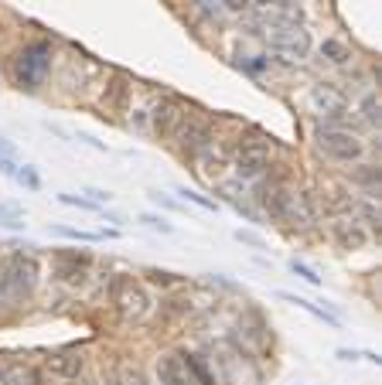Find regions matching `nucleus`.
I'll return each mask as SVG.
<instances>
[{
	"instance_id": "1",
	"label": "nucleus",
	"mask_w": 382,
	"mask_h": 385,
	"mask_svg": "<svg viewBox=\"0 0 382 385\" xmlns=\"http://www.w3.org/2000/svg\"><path fill=\"white\" fill-rule=\"evenodd\" d=\"M34 283H38V262H34V256L14 253L11 259H4L0 262V314L21 307L27 297L34 293Z\"/></svg>"
},
{
	"instance_id": "2",
	"label": "nucleus",
	"mask_w": 382,
	"mask_h": 385,
	"mask_svg": "<svg viewBox=\"0 0 382 385\" xmlns=\"http://www.w3.org/2000/svg\"><path fill=\"white\" fill-rule=\"evenodd\" d=\"M212 365L219 368V379L226 385H259L263 382V372L256 365L253 355H246L239 344L232 341H219L212 348Z\"/></svg>"
},
{
	"instance_id": "3",
	"label": "nucleus",
	"mask_w": 382,
	"mask_h": 385,
	"mask_svg": "<svg viewBox=\"0 0 382 385\" xmlns=\"http://www.w3.org/2000/svg\"><path fill=\"white\" fill-rule=\"evenodd\" d=\"M266 45L280 58L301 62L311 52V34H307L304 21H266Z\"/></svg>"
},
{
	"instance_id": "4",
	"label": "nucleus",
	"mask_w": 382,
	"mask_h": 385,
	"mask_svg": "<svg viewBox=\"0 0 382 385\" xmlns=\"http://www.w3.org/2000/svg\"><path fill=\"white\" fill-rule=\"evenodd\" d=\"M109 300L123 321H144L151 314V297H147L144 283H137L133 276H113L109 280Z\"/></svg>"
},
{
	"instance_id": "5",
	"label": "nucleus",
	"mask_w": 382,
	"mask_h": 385,
	"mask_svg": "<svg viewBox=\"0 0 382 385\" xmlns=\"http://www.w3.org/2000/svg\"><path fill=\"white\" fill-rule=\"evenodd\" d=\"M314 144L325 157H332L338 164H352V160H362L365 154V144L358 140L352 130L345 127H321L314 133Z\"/></svg>"
},
{
	"instance_id": "6",
	"label": "nucleus",
	"mask_w": 382,
	"mask_h": 385,
	"mask_svg": "<svg viewBox=\"0 0 382 385\" xmlns=\"http://www.w3.org/2000/svg\"><path fill=\"white\" fill-rule=\"evenodd\" d=\"M48 69H51L48 41H31L14 62V78L21 82V89H38L41 78L48 76Z\"/></svg>"
},
{
	"instance_id": "7",
	"label": "nucleus",
	"mask_w": 382,
	"mask_h": 385,
	"mask_svg": "<svg viewBox=\"0 0 382 385\" xmlns=\"http://www.w3.org/2000/svg\"><path fill=\"white\" fill-rule=\"evenodd\" d=\"M270 167V144L266 140H243L236 150V178L256 181L266 174Z\"/></svg>"
},
{
	"instance_id": "8",
	"label": "nucleus",
	"mask_w": 382,
	"mask_h": 385,
	"mask_svg": "<svg viewBox=\"0 0 382 385\" xmlns=\"http://www.w3.org/2000/svg\"><path fill=\"white\" fill-rule=\"evenodd\" d=\"M184 120H188V106H184V99H178V96L161 99V103L154 106V113H151L154 133H157L161 140H175V133L181 130Z\"/></svg>"
},
{
	"instance_id": "9",
	"label": "nucleus",
	"mask_w": 382,
	"mask_h": 385,
	"mask_svg": "<svg viewBox=\"0 0 382 385\" xmlns=\"http://www.w3.org/2000/svg\"><path fill=\"white\" fill-rule=\"evenodd\" d=\"M277 222H287V225H294V229H311V225H314L311 195H307V191H287V188H283Z\"/></svg>"
},
{
	"instance_id": "10",
	"label": "nucleus",
	"mask_w": 382,
	"mask_h": 385,
	"mask_svg": "<svg viewBox=\"0 0 382 385\" xmlns=\"http://www.w3.org/2000/svg\"><path fill=\"white\" fill-rule=\"evenodd\" d=\"M311 106H314L318 116H328V120H338V116L348 113V99H345V92L334 89V85H328V82H321V85L311 89Z\"/></svg>"
},
{
	"instance_id": "11",
	"label": "nucleus",
	"mask_w": 382,
	"mask_h": 385,
	"mask_svg": "<svg viewBox=\"0 0 382 385\" xmlns=\"http://www.w3.org/2000/svg\"><path fill=\"white\" fill-rule=\"evenodd\" d=\"M157 382L161 385H198L184 355H161L157 358Z\"/></svg>"
},
{
	"instance_id": "12",
	"label": "nucleus",
	"mask_w": 382,
	"mask_h": 385,
	"mask_svg": "<svg viewBox=\"0 0 382 385\" xmlns=\"http://www.w3.org/2000/svg\"><path fill=\"white\" fill-rule=\"evenodd\" d=\"M175 136H178L181 154L184 157H195V154H202L205 147H212V130L205 127V123H191V120H184Z\"/></svg>"
},
{
	"instance_id": "13",
	"label": "nucleus",
	"mask_w": 382,
	"mask_h": 385,
	"mask_svg": "<svg viewBox=\"0 0 382 385\" xmlns=\"http://www.w3.org/2000/svg\"><path fill=\"white\" fill-rule=\"evenodd\" d=\"M86 368V355L79 348H62L48 358V372L55 379H79Z\"/></svg>"
},
{
	"instance_id": "14",
	"label": "nucleus",
	"mask_w": 382,
	"mask_h": 385,
	"mask_svg": "<svg viewBox=\"0 0 382 385\" xmlns=\"http://www.w3.org/2000/svg\"><path fill=\"white\" fill-rule=\"evenodd\" d=\"M332 235H334V242H338L341 249H362V246H365V239H369L358 218H334V222H332Z\"/></svg>"
},
{
	"instance_id": "15",
	"label": "nucleus",
	"mask_w": 382,
	"mask_h": 385,
	"mask_svg": "<svg viewBox=\"0 0 382 385\" xmlns=\"http://www.w3.org/2000/svg\"><path fill=\"white\" fill-rule=\"evenodd\" d=\"M277 297H280V300H287V304H294V307H301V310H304V314H311L314 321H321V324H328V328H334V331L341 328V317H338L334 310H328V307H318V304H311L307 297H297V293H287V290H280Z\"/></svg>"
},
{
	"instance_id": "16",
	"label": "nucleus",
	"mask_w": 382,
	"mask_h": 385,
	"mask_svg": "<svg viewBox=\"0 0 382 385\" xmlns=\"http://www.w3.org/2000/svg\"><path fill=\"white\" fill-rule=\"evenodd\" d=\"M106 385H151V382H147V375H144L137 365H130V361H116L113 372H109V379H106Z\"/></svg>"
},
{
	"instance_id": "17",
	"label": "nucleus",
	"mask_w": 382,
	"mask_h": 385,
	"mask_svg": "<svg viewBox=\"0 0 382 385\" xmlns=\"http://www.w3.org/2000/svg\"><path fill=\"white\" fill-rule=\"evenodd\" d=\"M0 385H41V379L31 365H7L0 368Z\"/></svg>"
},
{
	"instance_id": "18",
	"label": "nucleus",
	"mask_w": 382,
	"mask_h": 385,
	"mask_svg": "<svg viewBox=\"0 0 382 385\" xmlns=\"http://www.w3.org/2000/svg\"><path fill=\"white\" fill-rule=\"evenodd\" d=\"M51 235H62V239H76V242H100V239H116V229L113 232H82L72 229V225H48Z\"/></svg>"
},
{
	"instance_id": "19",
	"label": "nucleus",
	"mask_w": 382,
	"mask_h": 385,
	"mask_svg": "<svg viewBox=\"0 0 382 385\" xmlns=\"http://www.w3.org/2000/svg\"><path fill=\"white\" fill-rule=\"evenodd\" d=\"M195 160H198V167H202L205 178H219L222 174V167H226V154H219L215 147H205L202 154H195Z\"/></svg>"
},
{
	"instance_id": "20",
	"label": "nucleus",
	"mask_w": 382,
	"mask_h": 385,
	"mask_svg": "<svg viewBox=\"0 0 382 385\" xmlns=\"http://www.w3.org/2000/svg\"><path fill=\"white\" fill-rule=\"evenodd\" d=\"M127 92H130L127 76H123V72H113V78H109V92H106V103L113 106V109H123Z\"/></svg>"
},
{
	"instance_id": "21",
	"label": "nucleus",
	"mask_w": 382,
	"mask_h": 385,
	"mask_svg": "<svg viewBox=\"0 0 382 385\" xmlns=\"http://www.w3.org/2000/svg\"><path fill=\"white\" fill-rule=\"evenodd\" d=\"M0 229H11V232H25V208L18 205H0Z\"/></svg>"
},
{
	"instance_id": "22",
	"label": "nucleus",
	"mask_w": 382,
	"mask_h": 385,
	"mask_svg": "<svg viewBox=\"0 0 382 385\" xmlns=\"http://www.w3.org/2000/svg\"><path fill=\"white\" fill-rule=\"evenodd\" d=\"M184 361H188V368H191V375H195V382L198 385H215V375L208 372V365H205L202 355H188V351H181Z\"/></svg>"
},
{
	"instance_id": "23",
	"label": "nucleus",
	"mask_w": 382,
	"mask_h": 385,
	"mask_svg": "<svg viewBox=\"0 0 382 385\" xmlns=\"http://www.w3.org/2000/svg\"><path fill=\"white\" fill-rule=\"evenodd\" d=\"M321 55H325V58H328V62H332V65H345V62H348V58H352V52H348V48H345V45H341V41H325V45H321Z\"/></svg>"
},
{
	"instance_id": "24",
	"label": "nucleus",
	"mask_w": 382,
	"mask_h": 385,
	"mask_svg": "<svg viewBox=\"0 0 382 385\" xmlns=\"http://www.w3.org/2000/svg\"><path fill=\"white\" fill-rule=\"evenodd\" d=\"M290 273H294V276H301V280L304 283H311V286H321V276H318V270H314V266H307L304 259H290Z\"/></svg>"
},
{
	"instance_id": "25",
	"label": "nucleus",
	"mask_w": 382,
	"mask_h": 385,
	"mask_svg": "<svg viewBox=\"0 0 382 385\" xmlns=\"http://www.w3.org/2000/svg\"><path fill=\"white\" fill-rule=\"evenodd\" d=\"M181 195V202H191V205L205 208V211H219V202H212V198H205V195H198V191H191V188H175Z\"/></svg>"
},
{
	"instance_id": "26",
	"label": "nucleus",
	"mask_w": 382,
	"mask_h": 385,
	"mask_svg": "<svg viewBox=\"0 0 382 385\" xmlns=\"http://www.w3.org/2000/svg\"><path fill=\"white\" fill-rule=\"evenodd\" d=\"M362 116H365V123L369 127H379V120H382V106H379V99L369 92L365 99H362Z\"/></svg>"
},
{
	"instance_id": "27",
	"label": "nucleus",
	"mask_w": 382,
	"mask_h": 385,
	"mask_svg": "<svg viewBox=\"0 0 382 385\" xmlns=\"http://www.w3.org/2000/svg\"><path fill=\"white\" fill-rule=\"evenodd\" d=\"M58 276H62L65 283H79V286H82V283H86V262H79V266H65V262L58 259Z\"/></svg>"
},
{
	"instance_id": "28",
	"label": "nucleus",
	"mask_w": 382,
	"mask_h": 385,
	"mask_svg": "<svg viewBox=\"0 0 382 385\" xmlns=\"http://www.w3.org/2000/svg\"><path fill=\"white\" fill-rule=\"evenodd\" d=\"M140 222H144L147 229L161 232V235H171V232H175V225H171L168 218H161V215H154V211H144V215H140Z\"/></svg>"
},
{
	"instance_id": "29",
	"label": "nucleus",
	"mask_w": 382,
	"mask_h": 385,
	"mask_svg": "<svg viewBox=\"0 0 382 385\" xmlns=\"http://www.w3.org/2000/svg\"><path fill=\"white\" fill-rule=\"evenodd\" d=\"M358 211L365 215V222H369V225H372L376 232L382 229V215H379V208H376V198H365V202L358 205Z\"/></svg>"
},
{
	"instance_id": "30",
	"label": "nucleus",
	"mask_w": 382,
	"mask_h": 385,
	"mask_svg": "<svg viewBox=\"0 0 382 385\" xmlns=\"http://www.w3.org/2000/svg\"><path fill=\"white\" fill-rule=\"evenodd\" d=\"M147 195H151L154 205L164 208V211H181V208H184V205L178 202V198H171V195H164V191H157V188H154V191H147Z\"/></svg>"
},
{
	"instance_id": "31",
	"label": "nucleus",
	"mask_w": 382,
	"mask_h": 385,
	"mask_svg": "<svg viewBox=\"0 0 382 385\" xmlns=\"http://www.w3.org/2000/svg\"><path fill=\"white\" fill-rule=\"evenodd\" d=\"M14 178L21 181L25 188H31V191H41V178H38V171L34 167H18V174Z\"/></svg>"
},
{
	"instance_id": "32",
	"label": "nucleus",
	"mask_w": 382,
	"mask_h": 385,
	"mask_svg": "<svg viewBox=\"0 0 382 385\" xmlns=\"http://www.w3.org/2000/svg\"><path fill=\"white\" fill-rule=\"evenodd\" d=\"M58 202H62V205H72V208H82V211H102L96 202H89V198H79V195H58Z\"/></svg>"
},
{
	"instance_id": "33",
	"label": "nucleus",
	"mask_w": 382,
	"mask_h": 385,
	"mask_svg": "<svg viewBox=\"0 0 382 385\" xmlns=\"http://www.w3.org/2000/svg\"><path fill=\"white\" fill-rule=\"evenodd\" d=\"M236 239H239L243 246H250V249H266L263 235H256V232H250V229H239V232H236Z\"/></svg>"
},
{
	"instance_id": "34",
	"label": "nucleus",
	"mask_w": 382,
	"mask_h": 385,
	"mask_svg": "<svg viewBox=\"0 0 382 385\" xmlns=\"http://www.w3.org/2000/svg\"><path fill=\"white\" fill-rule=\"evenodd\" d=\"M86 195H89V202H96L100 208L113 202V195H109V191H102V188H86Z\"/></svg>"
},
{
	"instance_id": "35",
	"label": "nucleus",
	"mask_w": 382,
	"mask_h": 385,
	"mask_svg": "<svg viewBox=\"0 0 382 385\" xmlns=\"http://www.w3.org/2000/svg\"><path fill=\"white\" fill-rule=\"evenodd\" d=\"M0 174H7V178H14V174H18V164H14V157H4V154H0Z\"/></svg>"
},
{
	"instance_id": "36",
	"label": "nucleus",
	"mask_w": 382,
	"mask_h": 385,
	"mask_svg": "<svg viewBox=\"0 0 382 385\" xmlns=\"http://www.w3.org/2000/svg\"><path fill=\"white\" fill-rule=\"evenodd\" d=\"M334 358H338V361H358V358H362V351H355V348H338V351H334Z\"/></svg>"
},
{
	"instance_id": "37",
	"label": "nucleus",
	"mask_w": 382,
	"mask_h": 385,
	"mask_svg": "<svg viewBox=\"0 0 382 385\" xmlns=\"http://www.w3.org/2000/svg\"><path fill=\"white\" fill-rule=\"evenodd\" d=\"M151 280L154 283H175V276H171V273H161V270H151Z\"/></svg>"
},
{
	"instance_id": "38",
	"label": "nucleus",
	"mask_w": 382,
	"mask_h": 385,
	"mask_svg": "<svg viewBox=\"0 0 382 385\" xmlns=\"http://www.w3.org/2000/svg\"><path fill=\"white\" fill-rule=\"evenodd\" d=\"M222 4H226L229 10H246V7H250V0H222Z\"/></svg>"
},
{
	"instance_id": "39",
	"label": "nucleus",
	"mask_w": 382,
	"mask_h": 385,
	"mask_svg": "<svg viewBox=\"0 0 382 385\" xmlns=\"http://www.w3.org/2000/svg\"><path fill=\"white\" fill-rule=\"evenodd\" d=\"M0 154H4V157H14V147H11L4 136H0Z\"/></svg>"
},
{
	"instance_id": "40",
	"label": "nucleus",
	"mask_w": 382,
	"mask_h": 385,
	"mask_svg": "<svg viewBox=\"0 0 382 385\" xmlns=\"http://www.w3.org/2000/svg\"><path fill=\"white\" fill-rule=\"evenodd\" d=\"M362 358H365V361H369V365H379V355H376V351H362Z\"/></svg>"
},
{
	"instance_id": "41",
	"label": "nucleus",
	"mask_w": 382,
	"mask_h": 385,
	"mask_svg": "<svg viewBox=\"0 0 382 385\" xmlns=\"http://www.w3.org/2000/svg\"><path fill=\"white\" fill-rule=\"evenodd\" d=\"M205 7H219V4H222V0H202Z\"/></svg>"
},
{
	"instance_id": "42",
	"label": "nucleus",
	"mask_w": 382,
	"mask_h": 385,
	"mask_svg": "<svg viewBox=\"0 0 382 385\" xmlns=\"http://www.w3.org/2000/svg\"><path fill=\"white\" fill-rule=\"evenodd\" d=\"M79 385H96V382H79Z\"/></svg>"
}]
</instances>
